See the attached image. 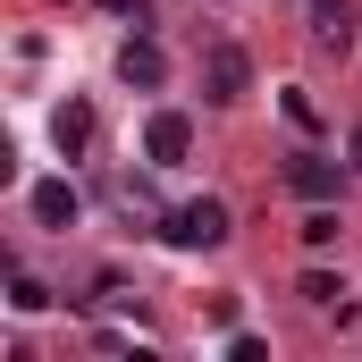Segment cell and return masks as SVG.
Instances as JSON below:
<instances>
[{
    "mask_svg": "<svg viewBox=\"0 0 362 362\" xmlns=\"http://www.w3.org/2000/svg\"><path fill=\"white\" fill-rule=\"evenodd\" d=\"M160 236L177 245V253H211V245H228V202H177L169 219H160Z\"/></svg>",
    "mask_w": 362,
    "mask_h": 362,
    "instance_id": "obj_1",
    "label": "cell"
},
{
    "mask_svg": "<svg viewBox=\"0 0 362 362\" xmlns=\"http://www.w3.org/2000/svg\"><path fill=\"white\" fill-rule=\"evenodd\" d=\"M312 34H320L329 51H346V42H354V0H312Z\"/></svg>",
    "mask_w": 362,
    "mask_h": 362,
    "instance_id": "obj_7",
    "label": "cell"
},
{
    "mask_svg": "<svg viewBox=\"0 0 362 362\" xmlns=\"http://www.w3.org/2000/svg\"><path fill=\"white\" fill-rule=\"evenodd\" d=\"M51 135H59V152L76 160V152H85V144H93V110H85V101H68V110L51 118Z\"/></svg>",
    "mask_w": 362,
    "mask_h": 362,
    "instance_id": "obj_9",
    "label": "cell"
},
{
    "mask_svg": "<svg viewBox=\"0 0 362 362\" xmlns=\"http://www.w3.org/2000/svg\"><path fill=\"white\" fill-rule=\"evenodd\" d=\"M185 152H194V118H185V110H152V118H144V160H152V169H177Z\"/></svg>",
    "mask_w": 362,
    "mask_h": 362,
    "instance_id": "obj_3",
    "label": "cell"
},
{
    "mask_svg": "<svg viewBox=\"0 0 362 362\" xmlns=\"http://www.w3.org/2000/svg\"><path fill=\"white\" fill-rule=\"evenodd\" d=\"M286 185H295L303 202H337V160H320V152H295V160H286Z\"/></svg>",
    "mask_w": 362,
    "mask_h": 362,
    "instance_id": "obj_4",
    "label": "cell"
},
{
    "mask_svg": "<svg viewBox=\"0 0 362 362\" xmlns=\"http://www.w3.org/2000/svg\"><path fill=\"white\" fill-rule=\"evenodd\" d=\"M245 85H253V59L236 42H211L202 51V101H245Z\"/></svg>",
    "mask_w": 362,
    "mask_h": 362,
    "instance_id": "obj_2",
    "label": "cell"
},
{
    "mask_svg": "<svg viewBox=\"0 0 362 362\" xmlns=\"http://www.w3.org/2000/svg\"><path fill=\"white\" fill-rule=\"evenodd\" d=\"M25 202H34V219H42V228H76V185H68V177H42Z\"/></svg>",
    "mask_w": 362,
    "mask_h": 362,
    "instance_id": "obj_6",
    "label": "cell"
},
{
    "mask_svg": "<svg viewBox=\"0 0 362 362\" xmlns=\"http://www.w3.org/2000/svg\"><path fill=\"white\" fill-rule=\"evenodd\" d=\"M295 295H303L312 312H337V320L354 312V303H346V286H337V278H329V270H303V286H295Z\"/></svg>",
    "mask_w": 362,
    "mask_h": 362,
    "instance_id": "obj_8",
    "label": "cell"
},
{
    "mask_svg": "<svg viewBox=\"0 0 362 362\" xmlns=\"http://www.w3.org/2000/svg\"><path fill=\"white\" fill-rule=\"evenodd\" d=\"M346 152H354V169H362V127H354V144H346Z\"/></svg>",
    "mask_w": 362,
    "mask_h": 362,
    "instance_id": "obj_13",
    "label": "cell"
},
{
    "mask_svg": "<svg viewBox=\"0 0 362 362\" xmlns=\"http://www.w3.org/2000/svg\"><path fill=\"white\" fill-rule=\"evenodd\" d=\"M337 236H346V219H337L329 202H312V219H303V245H312V253H329Z\"/></svg>",
    "mask_w": 362,
    "mask_h": 362,
    "instance_id": "obj_10",
    "label": "cell"
},
{
    "mask_svg": "<svg viewBox=\"0 0 362 362\" xmlns=\"http://www.w3.org/2000/svg\"><path fill=\"white\" fill-rule=\"evenodd\" d=\"M118 76H127V85H144V93H160V85H169L160 42H127V51H118Z\"/></svg>",
    "mask_w": 362,
    "mask_h": 362,
    "instance_id": "obj_5",
    "label": "cell"
},
{
    "mask_svg": "<svg viewBox=\"0 0 362 362\" xmlns=\"http://www.w3.org/2000/svg\"><path fill=\"white\" fill-rule=\"evenodd\" d=\"M8 303H17V312H42V303H51V286H42V278H25V270H17V278H8Z\"/></svg>",
    "mask_w": 362,
    "mask_h": 362,
    "instance_id": "obj_11",
    "label": "cell"
},
{
    "mask_svg": "<svg viewBox=\"0 0 362 362\" xmlns=\"http://www.w3.org/2000/svg\"><path fill=\"white\" fill-rule=\"evenodd\" d=\"M110 17H135V25H152V0H101Z\"/></svg>",
    "mask_w": 362,
    "mask_h": 362,
    "instance_id": "obj_12",
    "label": "cell"
}]
</instances>
